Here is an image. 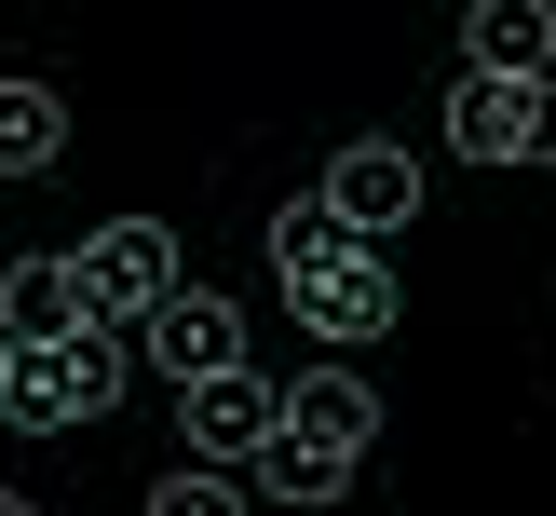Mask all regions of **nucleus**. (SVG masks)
Wrapping results in <instances>:
<instances>
[{
	"label": "nucleus",
	"mask_w": 556,
	"mask_h": 516,
	"mask_svg": "<svg viewBox=\"0 0 556 516\" xmlns=\"http://www.w3.org/2000/svg\"><path fill=\"white\" fill-rule=\"evenodd\" d=\"M136 380V326H81V340H27L14 353V394H0V421L54 435V421H109Z\"/></svg>",
	"instance_id": "nucleus-1"
},
{
	"label": "nucleus",
	"mask_w": 556,
	"mask_h": 516,
	"mask_svg": "<svg viewBox=\"0 0 556 516\" xmlns=\"http://www.w3.org/2000/svg\"><path fill=\"white\" fill-rule=\"evenodd\" d=\"M313 204H326V217H340V231L380 259V244L421 217V150H394V136H353V150L326 163V190H313Z\"/></svg>",
	"instance_id": "nucleus-2"
},
{
	"label": "nucleus",
	"mask_w": 556,
	"mask_h": 516,
	"mask_svg": "<svg viewBox=\"0 0 556 516\" xmlns=\"http://www.w3.org/2000/svg\"><path fill=\"white\" fill-rule=\"evenodd\" d=\"M136 367H163L177 394L231 380V367H244V299H217V286H177L150 326H136Z\"/></svg>",
	"instance_id": "nucleus-3"
},
{
	"label": "nucleus",
	"mask_w": 556,
	"mask_h": 516,
	"mask_svg": "<svg viewBox=\"0 0 556 516\" xmlns=\"http://www.w3.org/2000/svg\"><path fill=\"white\" fill-rule=\"evenodd\" d=\"M81 286H96L109 326H150L163 299L190 286V272H177V231H163V217H109V231L81 244Z\"/></svg>",
	"instance_id": "nucleus-4"
},
{
	"label": "nucleus",
	"mask_w": 556,
	"mask_h": 516,
	"mask_svg": "<svg viewBox=\"0 0 556 516\" xmlns=\"http://www.w3.org/2000/svg\"><path fill=\"white\" fill-rule=\"evenodd\" d=\"M448 150L462 163H556V81H462Z\"/></svg>",
	"instance_id": "nucleus-5"
},
{
	"label": "nucleus",
	"mask_w": 556,
	"mask_h": 516,
	"mask_svg": "<svg viewBox=\"0 0 556 516\" xmlns=\"http://www.w3.org/2000/svg\"><path fill=\"white\" fill-rule=\"evenodd\" d=\"M190 407V462H204V476H244V462L271 449V421H286V407H271V380L258 367H231V380H204V394H177Z\"/></svg>",
	"instance_id": "nucleus-6"
},
{
	"label": "nucleus",
	"mask_w": 556,
	"mask_h": 516,
	"mask_svg": "<svg viewBox=\"0 0 556 516\" xmlns=\"http://www.w3.org/2000/svg\"><path fill=\"white\" fill-rule=\"evenodd\" d=\"M81 326H109L96 313V286H81V259H14L0 272V340H81Z\"/></svg>",
	"instance_id": "nucleus-7"
},
{
	"label": "nucleus",
	"mask_w": 556,
	"mask_h": 516,
	"mask_svg": "<svg viewBox=\"0 0 556 516\" xmlns=\"http://www.w3.org/2000/svg\"><path fill=\"white\" fill-rule=\"evenodd\" d=\"M286 299H299V326H313L326 353L380 340V326L407 313V299H394V259H340V272H313V286H286Z\"/></svg>",
	"instance_id": "nucleus-8"
},
{
	"label": "nucleus",
	"mask_w": 556,
	"mask_h": 516,
	"mask_svg": "<svg viewBox=\"0 0 556 516\" xmlns=\"http://www.w3.org/2000/svg\"><path fill=\"white\" fill-rule=\"evenodd\" d=\"M462 81H556V14L543 0H476L462 14Z\"/></svg>",
	"instance_id": "nucleus-9"
},
{
	"label": "nucleus",
	"mask_w": 556,
	"mask_h": 516,
	"mask_svg": "<svg viewBox=\"0 0 556 516\" xmlns=\"http://www.w3.org/2000/svg\"><path fill=\"white\" fill-rule=\"evenodd\" d=\"M271 407H286V435H313V449H340V462H367V449H380V394H367L353 367H313V380H286Z\"/></svg>",
	"instance_id": "nucleus-10"
},
{
	"label": "nucleus",
	"mask_w": 556,
	"mask_h": 516,
	"mask_svg": "<svg viewBox=\"0 0 556 516\" xmlns=\"http://www.w3.org/2000/svg\"><path fill=\"white\" fill-rule=\"evenodd\" d=\"M340 489H353V462L313 449V435H286V421H271V449L244 462V503H299V516H313V503H340Z\"/></svg>",
	"instance_id": "nucleus-11"
},
{
	"label": "nucleus",
	"mask_w": 556,
	"mask_h": 516,
	"mask_svg": "<svg viewBox=\"0 0 556 516\" xmlns=\"http://www.w3.org/2000/svg\"><path fill=\"white\" fill-rule=\"evenodd\" d=\"M68 150V96L54 81H0V177H41Z\"/></svg>",
	"instance_id": "nucleus-12"
},
{
	"label": "nucleus",
	"mask_w": 556,
	"mask_h": 516,
	"mask_svg": "<svg viewBox=\"0 0 556 516\" xmlns=\"http://www.w3.org/2000/svg\"><path fill=\"white\" fill-rule=\"evenodd\" d=\"M340 259H367V244L326 204H271V272H286V286H313V272H340Z\"/></svg>",
	"instance_id": "nucleus-13"
},
{
	"label": "nucleus",
	"mask_w": 556,
	"mask_h": 516,
	"mask_svg": "<svg viewBox=\"0 0 556 516\" xmlns=\"http://www.w3.org/2000/svg\"><path fill=\"white\" fill-rule=\"evenodd\" d=\"M150 516H244V476H204V462H177V476L150 489Z\"/></svg>",
	"instance_id": "nucleus-14"
},
{
	"label": "nucleus",
	"mask_w": 556,
	"mask_h": 516,
	"mask_svg": "<svg viewBox=\"0 0 556 516\" xmlns=\"http://www.w3.org/2000/svg\"><path fill=\"white\" fill-rule=\"evenodd\" d=\"M0 516H41V503H27V489H0Z\"/></svg>",
	"instance_id": "nucleus-15"
},
{
	"label": "nucleus",
	"mask_w": 556,
	"mask_h": 516,
	"mask_svg": "<svg viewBox=\"0 0 556 516\" xmlns=\"http://www.w3.org/2000/svg\"><path fill=\"white\" fill-rule=\"evenodd\" d=\"M0 394H14V340H0Z\"/></svg>",
	"instance_id": "nucleus-16"
}]
</instances>
